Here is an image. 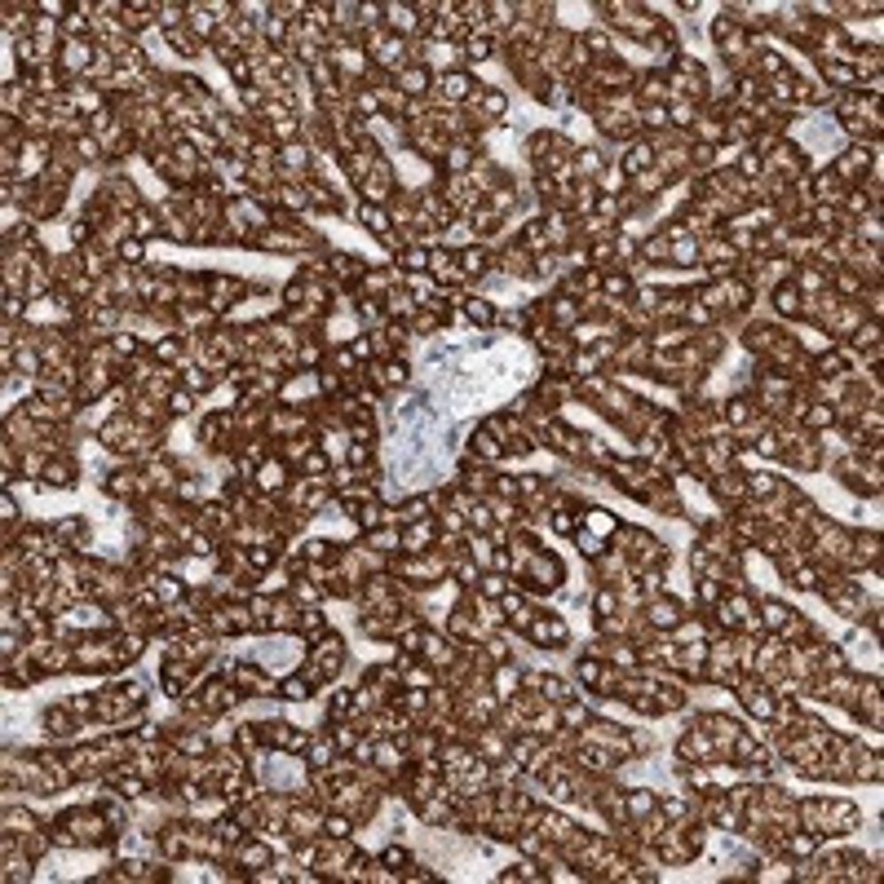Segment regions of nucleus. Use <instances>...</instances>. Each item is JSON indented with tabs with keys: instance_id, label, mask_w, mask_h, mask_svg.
I'll use <instances>...</instances> for the list:
<instances>
[{
	"instance_id": "6",
	"label": "nucleus",
	"mask_w": 884,
	"mask_h": 884,
	"mask_svg": "<svg viewBox=\"0 0 884 884\" xmlns=\"http://www.w3.org/2000/svg\"><path fill=\"white\" fill-rule=\"evenodd\" d=\"M579 531L597 535V539H610L619 531V517L606 508V504H579Z\"/></svg>"
},
{
	"instance_id": "24",
	"label": "nucleus",
	"mask_w": 884,
	"mask_h": 884,
	"mask_svg": "<svg viewBox=\"0 0 884 884\" xmlns=\"http://www.w3.org/2000/svg\"><path fill=\"white\" fill-rule=\"evenodd\" d=\"M177 385H182V390H190V394H208V390H217L221 381H217L208 368H199V363H195V368H182V381H177Z\"/></svg>"
},
{
	"instance_id": "12",
	"label": "nucleus",
	"mask_w": 884,
	"mask_h": 884,
	"mask_svg": "<svg viewBox=\"0 0 884 884\" xmlns=\"http://www.w3.org/2000/svg\"><path fill=\"white\" fill-rule=\"evenodd\" d=\"M354 213H359V226H363V230H368V235H372V239H381V235H390V230H399V226H394V217H390V208H385V204H368V199H363V204H359V208H354Z\"/></svg>"
},
{
	"instance_id": "3",
	"label": "nucleus",
	"mask_w": 884,
	"mask_h": 884,
	"mask_svg": "<svg viewBox=\"0 0 884 884\" xmlns=\"http://www.w3.org/2000/svg\"><path fill=\"white\" fill-rule=\"evenodd\" d=\"M421 13L416 4H399V0H385V31L390 35H403V40H421Z\"/></svg>"
},
{
	"instance_id": "25",
	"label": "nucleus",
	"mask_w": 884,
	"mask_h": 884,
	"mask_svg": "<svg viewBox=\"0 0 884 884\" xmlns=\"http://www.w3.org/2000/svg\"><path fill=\"white\" fill-rule=\"evenodd\" d=\"M310 694H314V686L301 677V668H297V672H288V677L279 681V699H283V703H306Z\"/></svg>"
},
{
	"instance_id": "27",
	"label": "nucleus",
	"mask_w": 884,
	"mask_h": 884,
	"mask_svg": "<svg viewBox=\"0 0 884 884\" xmlns=\"http://www.w3.org/2000/svg\"><path fill=\"white\" fill-rule=\"evenodd\" d=\"M376 863H385V867H394V872H407V867L416 863V854H412L403 841H390V845L376 854Z\"/></svg>"
},
{
	"instance_id": "1",
	"label": "nucleus",
	"mask_w": 884,
	"mask_h": 884,
	"mask_svg": "<svg viewBox=\"0 0 884 884\" xmlns=\"http://www.w3.org/2000/svg\"><path fill=\"white\" fill-rule=\"evenodd\" d=\"M686 615H690V606H686V597H677V593H659V597H650V601L641 606V624L655 628V632H672Z\"/></svg>"
},
{
	"instance_id": "30",
	"label": "nucleus",
	"mask_w": 884,
	"mask_h": 884,
	"mask_svg": "<svg viewBox=\"0 0 884 884\" xmlns=\"http://www.w3.org/2000/svg\"><path fill=\"white\" fill-rule=\"evenodd\" d=\"M306 562H332L337 557V548L323 539V535H310V539H301V548H297Z\"/></svg>"
},
{
	"instance_id": "8",
	"label": "nucleus",
	"mask_w": 884,
	"mask_h": 884,
	"mask_svg": "<svg viewBox=\"0 0 884 884\" xmlns=\"http://www.w3.org/2000/svg\"><path fill=\"white\" fill-rule=\"evenodd\" d=\"M438 517H425V522H412L403 526V553H434L438 544Z\"/></svg>"
},
{
	"instance_id": "18",
	"label": "nucleus",
	"mask_w": 884,
	"mask_h": 884,
	"mask_svg": "<svg viewBox=\"0 0 884 884\" xmlns=\"http://www.w3.org/2000/svg\"><path fill=\"white\" fill-rule=\"evenodd\" d=\"M570 164H575V173H579L584 182H597V177L606 173V151H601V146H579Z\"/></svg>"
},
{
	"instance_id": "23",
	"label": "nucleus",
	"mask_w": 884,
	"mask_h": 884,
	"mask_svg": "<svg viewBox=\"0 0 884 884\" xmlns=\"http://www.w3.org/2000/svg\"><path fill=\"white\" fill-rule=\"evenodd\" d=\"M544 526H548L553 535L570 539V535L579 531V508H548V513H544Z\"/></svg>"
},
{
	"instance_id": "22",
	"label": "nucleus",
	"mask_w": 884,
	"mask_h": 884,
	"mask_svg": "<svg viewBox=\"0 0 884 884\" xmlns=\"http://www.w3.org/2000/svg\"><path fill=\"white\" fill-rule=\"evenodd\" d=\"M133 235H137V239H146V244L164 235V221H159V213H155L151 204H142V208L133 213Z\"/></svg>"
},
{
	"instance_id": "4",
	"label": "nucleus",
	"mask_w": 884,
	"mask_h": 884,
	"mask_svg": "<svg viewBox=\"0 0 884 884\" xmlns=\"http://www.w3.org/2000/svg\"><path fill=\"white\" fill-rule=\"evenodd\" d=\"M434 80H438V75H434L425 62H407V66L394 75V89H399L403 97H430V93H434Z\"/></svg>"
},
{
	"instance_id": "19",
	"label": "nucleus",
	"mask_w": 884,
	"mask_h": 884,
	"mask_svg": "<svg viewBox=\"0 0 884 884\" xmlns=\"http://www.w3.org/2000/svg\"><path fill=\"white\" fill-rule=\"evenodd\" d=\"M390 266L403 270V275H425V270H430V244H416V239H412Z\"/></svg>"
},
{
	"instance_id": "20",
	"label": "nucleus",
	"mask_w": 884,
	"mask_h": 884,
	"mask_svg": "<svg viewBox=\"0 0 884 884\" xmlns=\"http://www.w3.org/2000/svg\"><path fill=\"white\" fill-rule=\"evenodd\" d=\"M495 314H500V310H495L491 297H482V292H469V297H464V319H469V323H477V328H495Z\"/></svg>"
},
{
	"instance_id": "26",
	"label": "nucleus",
	"mask_w": 884,
	"mask_h": 884,
	"mask_svg": "<svg viewBox=\"0 0 884 884\" xmlns=\"http://www.w3.org/2000/svg\"><path fill=\"white\" fill-rule=\"evenodd\" d=\"M508 588H513V579L500 575V570H482V579H477V597H482V601H500Z\"/></svg>"
},
{
	"instance_id": "7",
	"label": "nucleus",
	"mask_w": 884,
	"mask_h": 884,
	"mask_svg": "<svg viewBox=\"0 0 884 884\" xmlns=\"http://www.w3.org/2000/svg\"><path fill=\"white\" fill-rule=\"evenodd\" d=\"M486 690L500 699V703H508L517 690H522V672L504 659V663H491V672H486Z\"/></svg>"
},
{
	"instance_id": "29",
	"label": "nucleus",
	"mask_w": 884,
	"mask_h": 884,
	"mask_svg": "<svg viewBox=\"0 0 884 884\" xmlns=\"http://www.w3.org/2000/svg\"><path fill=\"white\" fill-rule=\"evenodd\" d=\"M332 469H337V464H332V455H328L323 446H314V451L301 460V477H328Z\"/></svg>"
},
{
	"instance_id": "28",
	"label": "nucleus",
	"mask_w": 884,
	"mask_h": 884,
	"mask_svg": "<svg viewBox=\"0 0 884 884\" xmlns=\"http://www.w3.org/2000/svg\"><path fill=\"white\" fill-rule=\"evenodd\" d=\"M164 407H168V416H173V421H186V416H195V394L177 385V390H168Z\"/></svg>"
},
{
	"instance_id": "9",
	"label": "nucleus",
	"mask_w": 884,
	"mask_h": 884,
	"mask_svg": "<svg viewBox=\"0 0 884 884\" xmlns=\"http://www.w3.org/2000/svg\"><path fill=\"white\" fill-rule=\"evenodd\" d=\"M341 752H337V739H332V730H319V734H310V743H306V765H310V774L314 770H328L332 761H337Z\"/></svg>"
},
{
	"instance_id": "17",
	"label": "nucleus",
	"mask_w": 884,
	"mask_h": 884,
	"mask_svg": "<svg viewBox=\"0 0 884 884\" xmlns=\"http://www.w3.org/2000/svg\"><path fill=\"white\" fill-rule=\"evenodd\" d=\"M0 827L13 832V836H27V832H35V827H44V823L18 801V805H4V810H0Z\"/></svg>"
},
{
	"instance_id": "13",
	"label": "nucleus",
	"mask_w": 884,
	"mask_h": 884,
	"mask_svg": "<svg viewBox=\"0 0 884 884\" xmlns=\"http://www.w3.org/2000/svg\"><path fill=\"white\" fill-rule=\"evenodd\" d=\"M756 619H761V628H765V637H770V632H779V628L792 619V606H787L783 597H756Z\"/></svg>"
},
{
	"instance_id": "10",
	"label": "nucleus",
	"mask_w": 884,
	"mask_h": 884,
	"mask_svg": "<svg viewBox=\"0 0 884 884\" xmlns=\"http://www.w3.org/2000/svg\"><path fill=\"white\" fill-rule=\"evenodd\" d=\"M508 451H504V442L495 438V434H486L482 425L477 430H469V460H477V464H500Z\"/></svg>"
},
{
	"instance_id": "21",
	"label": "nucleus",
	"mask_w": 884,
	"mask_h": 884,
	"mask_svg": "<svg viewBox=\"0 0 884 884\" xmlns=\"http://www.w3.org/2000/svg\"><path fill=\"white\" fill-rule=\"evenodd\" d=\"M601 672H606V659H597V655H579L575 659V686L579 690H597Z\"/></svg>"
},
{
	"instance_id": "11",
	"label": "nucleus",
	"mask_w": 884,
	"mask_h": 884,
	"mask_svg": "<svg viewBox=\"0 0 884 884\" xmlns=\"http://www.w3.org/2000/svg\"><path fill=\"white\" fill-rule=\"evenodd\" d=\"M801 288L792 283V279H783V283H774L770 288V310H774V319H796L801 314Z\"/></svg>"
},
{
	"instance_id": "15",
	"label": "nucleus",
	"mask_w": 884,
	"mask_h": 884,
	"mask_svg": "<svg viewBox=\"0 0 884 884\" xmlns=\"http://www.w3.org/2000/svg\"><path fill=\"white\" fill-rule=\"evenodd\" d=\"M619 168L628 173V182L637 177V173H646V168H655V146L646 142V137H637V142H628V151H624V159H619Z\"/></svg>"
},
{
	"instance_id": "14",
	"label": "nucleus",
	"mask_w": 884,
	"mask_h": 884,
	"mask_svg": "<svg viewBox=\"0 0 884 884\" xmlns=\"http://www.w3.org/2000/svg\"><path fill=\"white\" fill-rule=\"evenodd\" d=\"M35 863H40V858H31L27 849H13V854H4V872H0V880H4V884L35 880V876H40V872H35Z\"/></svg>"
},
{
	"instance_id": "5",
	"label": "nucleus",
	"mask_w": 884,
	"mask_h": 884,
	"mask_svg": "<svg viewBox=\"0 0 884 884\" xmlns=\"http://www.w3.org/2000/svg\"><path fill=\"white\" fill-rule=\"evenodd\" d=\"M75 477H80V460H75V451H66V455L49 460L40 482H44V491H75Z\"/></svg>"
},
{
	"instance_id": "2",
	"label": "nucleus",
	"mask_w": 884,
	"mask_h": 884,
	"mask_svg": "<svg viewBox=\"0 0 884 884\" xmlns=\"http://www.w3.org/2000/svg\"><path fill=\"white\" fill-rule=\"evenodd\" d=\"M526 641L539 646V650H544V646H566V641H570V624H566L562 615H553V610H548V615H535L531 628H526Z\"/></svg>"
},
{
	"instance_id": "16",
	"label": "nucleus",
	"mask_w": 884,
	"mask_h": 884,
	"mask_svg": "<svg viewBox=\"0 0 884 884\" xmlns=\"http://www.w3.org/2000/svg\"><path fill=\"white\" fill-rule=\"evenodd\" d=\"M323 717H328V725L354 721V686H337V690L328 694V703H323Z\"/></svg>"
}]
</instances>
